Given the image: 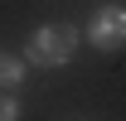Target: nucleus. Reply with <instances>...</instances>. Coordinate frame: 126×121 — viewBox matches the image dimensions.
Segmentation results:
<instances>
[{
  "mask_svg": "<svg viewBox=\"0 0 126 121\" xmlns=\"http://www.w3.org/2000/svg\"><path fill=\"white\" fill-rule=\"evenodd\" d=\"M73 44H78L73 24H44V29H34V39H29V63L58 68V63L73 58Z\"/></svg>",
  "mask_w": 126,
  "mask_h": 121,
  "instance_id": "1",
  "label": "nucleus"
},
{
  "mask_svg": "<svg viewBox=\"0 0 126 121\" xmlns=\"http://www.w3.org/2000/svg\"><path fill=\"white\" fill-rule=\"evenodd\" d=\"M87 34H92V44H97V48H121V44H126V10H116V5L97 10Z\"/></svg>",
  "mask_w": 126,
  "mask_h": 121,
  "instance_id": "2",
  "label": "nucleus"
},
{
  "mask_svg": "<svg viewBox=\"0 0 126 121\" xmlns=\"http://www.w3.org/2000/svg\"><path fill=\"white\" fill-rule=\"evenodd\" d=\"M24 82V63L15 53H0V87H19Z\"/></svg>",
  "mask_w": 126,
  "mask_h": 121,
  "instance_id": "3",
  "label": "nucleus"
},
{
  "mask_svg": "<svg viewBox=\"0 0 126 121\" xmlns=\"http://www.w3.org/2000/svg\"><path fill=\"white\" fill-rule=\"evenodd\" d=\"M0 121H15V102L10 97H0Z\"/></svg>",
  "mask_w": 126,
  "mask_h": 121,
  "instance_id": "4",
  "label": "nucleus"
}]
</instances>
